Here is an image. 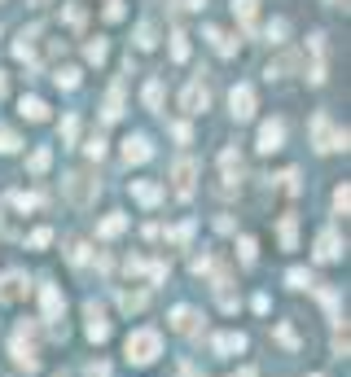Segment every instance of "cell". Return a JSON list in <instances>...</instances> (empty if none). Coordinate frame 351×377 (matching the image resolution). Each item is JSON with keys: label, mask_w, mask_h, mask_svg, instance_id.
Wrapping results in <instances>:
<instances>
[{"label": "cell", "mask_w": 351, "mask_h": 377, "mask_svg": "<svg viewBox=\"0 0 351 377\" xmlns=\"http://www.w3.org/2000/svg\"><path fill=\"white\" fill-rule=\"evenodd\" d=\"M128 360L132 364H154L158 360V351H163V338H158V329H132L128 334Z\"/></svg>", "instance_id": "cell-1"}, {"label": "cell", "mask_w": 351, "mask_h": 377, "mask_svg": "<svg viewBox=\"0 0 351 377\" xmlns=\"http://www.w3.org/2000/svg\"><path fill=\"white\" fill-rule=\"evenodd\" d=\"M312 141H316L320 154H330V149H347V132H334L330 114H316L312 119Z\"/></svg>", "instance_id": "cell-2"}, {"label": "cell", "mask_w": 351, "mask_h": 377, "mask_svg": "<svg viewBox=\"0 0 351 377\" xmlns=\"http://www.w3.org/2000/svg\"><path fill=\"white\" fill-rule=\"evenodd\" d=\"M97 189H102V185L92 180V171H70L66 175V197H70L75 207H88L92 197H97Z\"/></svg>", "instance_id": "cell-3"}, {"label": "cell", "mask_w": 351, "mask_h": 377, "mask_svg": "<svg viewBox=\"0 0 351 377\" xmlns=\"http://www.w3.org/2000/svg\"><path fill=\"white\" fill-rule=\"evenodd\" d=\"M14 360L27 368V373L40 364L36 360V324H18V334H14Z\"/></svg>", "instance_id": "cell-4"}, {"label": "cell", "mask_w": 351, "mask_h": 377, "mask_svg": "<svg viewBox=\"0 0 351 377\" xmlns=\"http://www.w3.org/2000/svg\"><path fill=\"white\" fill-rule=\"evenodd\" d=\"M193 180H198V163L193 158H176L171 185H176V197H180V202H189V197H193Z\"/></svg>", "instance_id": "cell-5"}, {"label": "cell", "mask_w": 351, "mask_h": 377, "mask_svg": "<svg viewBox=\"0 0 351 377\" xmlns=\"http://www.w3.org/2000/svg\"><path fill=\"white\" fill-rule=\"evenodd\" d=\"M207 106H211V88H207L202 80H193V84L180 92V110H185V114H202Z\"/></svg>", "instance_id": "cell-6"}, {"label": "cell", "mask_w": 351, "mask_h": 377, "mask_svg": "<svg viewBox=\"0 0 351 377\" xmlns=\"http://www.w3.org/2000/svg\"><path fill=\"white\" fill-rule=\"evenodd\" d=\"M229 110H233L237 123H246L250 114H255V88H250V84H237V88L229 92Z\"/></svg>", "instance_id": "cell-7"}, {"label": "cell", "mask_w": 351, "mask_h": 377, "mask_svg": "<svg viewBox=\"0 0 351 377\" xmlns=\"http://www.w3.org/2000/svg\"><path fill=\"white\" fill-rule=\"evenodd\" d=\"M27 272H5L0 276V303H18V298H27Z\"/></svg>", "instance_id": "cell-8"}, {"label": "cell", "mask_w": 351, "mask_h": 377, "mask_svg": "<svg viewBox=\"0 0 351 377\" xmlns=\"http://www.w3.org/2000/svg\"><path fill=\"white\" fill-rule=\"evenodd\" d=\"M281 141H286V123L281 119H268L264 128H259V154H277Z\"/></svg>", "instance_id": "cell-9"}, {"label": "cell", "mask_w": 351, "mask_h": 377, "mask_svg": "<svg viewBox=\"0 0 351 377\" xmlns=\"http://www.w3.org/2000/svg\"><path fill=\"white\" fill-rule=\"evenodd\" d=\"M316 259H320V263H334V259H342V237H338L334 229H325V233L316 237Z\"/></svg>", "instance_id": "cell-10"}, {"label": "cell", "mask_w": 351, "mask_h": 377, "mask_svg": "<svg viewBox=\"0 0 351 377\" xmlns=\"http://www.w3.org/2000/svg\"><path fill=\"white\" fill-rule=\"evenodd\" d=\"M40 303H44V320H53V324L62 320L66 298H62V290H58V285H48V281H44V285H40Z\"/></svg>", "instance_id": "cell-11"}, {"label": "cell", "mask_w": 351, "mask_h": 377, "mask_svg": "<svg viewBox=\"0 0 351 377\" xmlns=\"http://www.w3.org/2000/svg\"><path fill=\"white\" fill-rule=\"evenodd\" d=\"M84 316H88V338H92V342H106V338H110V320H106V312L97 307V303H88Z\"/></svg>", "instance_id": "cell-12"}, {"label": "cell", "mask_w": 351, "mask_h": 377, "mask_svg": "<svg viewBox=\"0 0 351 377\" xmlns=\"http://www.w3.org/2000/svg\"><path fill=\"white\" fill-rule=\"evenodd\" d=\"M123 158H128V163H149V158H154L149 136H128V141H123Z\"/></svg>", "instance_id": "cell-13"}, {"label": "cell", "mask_w": 351, "mask_h": 377, "mask_svg": "<svg viewBox=\"0 0 351 377\" xmlns=\"http://www.w3.org/2000/svg\"><path fill=\"white\" fill-rule=\"evenodd\" d=\"M198 320H202V316H198L193 307H176V312H171V329L185 334V338H193V334H198Z\"/></svg>", "instance_id": "cell-14"}, {"label": "cell", "mask_w": 351, "mask_h": 377, "mask_svg": "<svg viewBox=\"0 0 351 377\" xmlns=\"http://www.w3.org/2000/svg\"><path fill=\"white\" fill-rule=\"evenodd\" d=\"M207 40H211V48H215L220 58H233L237 53V40L229 31H220V27H207Z\"/></svg>", "instance_id": "cell-15"}, {"label": "cell", "mask_w": 351, "mask_h": 377, "mask_svg": "<svg viewBox=\"0 0 351 377\" xmlns=\"http://www.w3.org/2000/svg\"><path fill=\"white\" fill-rule=\"evenodd\" d=\"M233 13L246 31H255V18H259V0H233Z\"/></svg>", "instance_id": "cell-16"}, {"label": "cell", "mask_w": 351, "mask_h": 377, "mask_svg": "<svg viewBox=\"0 0 351 377\" xmlns=\"http://www.w3.org/2000/svg\"><path fill=\"white\" fill-rule=\"evenodd\" d=\"M215 356H237V351L246 346V334H215Z\"/></svg>", "instance_id": "cell-17"}, {"label": "cell", "mask_w": 351, "mask_h": 377, "mask_svg": "<svg viewBox=\"0 0 351 377\" xmlns=\"http://www.w3.org/2000/svg\"><path fill=\"white\" fill-rule=\"evenodd\" d=\"M132 197H136V202H145V207H158L163 189H158V185H149V180H132Z\"/></svg>", "instance_id": "cell-18"}, {"label": "cell", "mask_w": 351, "mask_h": 377, "mask_svg": "<svg viewBox=\"0 0 351 377\" xmlns=\"http://www.w3.org/2000/svg\"><path fill=\"white\" fill-rule=\"evenodd\" d=\"M18 110H22V119H31V123H44V119H48V106L40 102V97H22Z\"/></svg>", "instance_id": "cell-19"}, {"label": "cell", "mask_w": 351, "mask_h": 377, "mask_svg": "<svg viewBox=\"0 0 351 377\" xmlns=\"http://www.w3.org/2000/svg\"><path fill=\"white\" fill-rule=\"evenodd\" d=\"M123 229H128V219H123V215L114 211V215H106V219H102V229H97V237H119Z\"/></svg>", "instance_id": "cell-20"}, {"label": "cell", "mask_w": 351, "mask_h": 377, "mask_svg": "<svg viewBox=\"0 0 351 377\" xmlns=\"http://www.w3.org/2000/svg\"><path fill=\"white\" fill-rule=\"evenodd\" d=\"M281 246H286V250L298 246V219H294V215H281Z\"/></svg>", "instance_id": "cell-21"}, {"label": "cell", "mask_w": 351, "mask_h": 377, "mask_svg": "<svg viewBox=\"0 0 351 377\" xmlns=\"http://www.w3.org/2000/svg\"><path fill=\"white\" fill-rule=\"evenodd\" d=\"M62 13H66V27H75V31H84V22H88V13H84V5H62Z\"/></svg>", "instance_id": "cell-22"}, {"label": "cell", "mask_w": 351, "mask_h": 377, "mask_svg": "<svg viewBox=\"0 0 351 377\" xmlns=\"http://www.w3.org/2000/svg\"><path fill=\"white\" fill-rule=\"evenodd\" d=\"M119 303H123V312H141L149 298H145L141 290H123V294H119Z\"/></svg>", "instance_id": "cell-23"}, {"label": "cell", "mask_w": 351, "mask_h": 377, "mask_svg": "<svg viewBox=\"0 0 351 377\" xmlns=\"http://www.w3.org/2000/svg\"><path fill=\"white\" fill-rule=\"evenodd\" d=\"M294 66H298V53H286V58H277V62L268 66V80H277V75H290Z\"/></svg>", "instance_id": "cell-24"}, {"label": "cell", "mask_w": 351, "mask_h": 377, "mask_svg": "<svg viewBox=\"0 0 351 377\" xmlns=\"http://www.w3.org/2000/svg\"><path fill=\"white\" fill-rule=\"evenodd\" d=\"M185 58H189V35L171 31V62H185Z\"/></svg>", "instance_id": "cell-25"}, {"label": "cell", "mask_w": 351, "mask_h": 377, "mask_svg": "<svg viewBox=\"0 0 351 377\" xmlns=\"http://www.w3.org/2000/svg\"><path fill=\"white\" fill-rule=\"evenodd\" d=\"M102 114H106V119H119V114H123V88H119V84L110 88V97H106V110H102Z\"/></svg>", "instance_id": "cell-26"}, {"label": "cell", "mask_w": 351, "mask_h": 377, "mask_svg": "<svg viewBox=\"0 0 351 377\" xmlns=\"http://www.w3.org/2000/svg\"><path fill=\"white\" fill-rule=\"evenodd\" d=\"M145 106H149V110H158V106H163V84H158V80H149V84H145Z\"/></svg>", "instance_id": "cell-27"}, {"label": "cell", "mask_w": 351, "mask_h": 377, "mask_svg": "<svg viewBox=\"0 0 351 377\" xmlns=\"http://www.w3.org/2000/svg\"><path fill=\"white\" fill-rule=\"evenodd\" d=\"M53 80H58V88H80V70H75V66H62Z\"/></svg>", "instance_id": "cell-28"}, {"label": "cell", "mask_w": 351, "mask_h": 377, "mask_svg": "<svg viewBox=\"0 0 351 377\" xmlns=\"http://www.w3.org/2000/svg\"><path fill=\"white\" fill-rule=\"evenodd\" d=\"M48 158H53V154H48V149H44V145H40V149H36V154H31V158H27V167H31V171H36V175H40V171H48Z\"/></svg>", "instance_id": "cell-29"}, {"label": "cell", "mask_w": 351, "mask_h": 377, "mask_svg": "<svg viewBox=\"0 0 351 377\" xmlns=\"http://www.w3.org/2000/svg\"><path fill=\"white\" fill-rule=\"evenodd\" d=\"M136 48H154V22H141L136 27Z\"/></svg>", "instance_id": "cell-30"}, {"label": "cell", "mask_w": 351, "mask_h": 377, "mask_svg": "<svg viewBox=\"0 0 351 377\" xmlns=\"http://www.w3.org/2000/svg\"><path fill=\"white\" fill-rule=\"evenodd\" d=\"M18 145H22V141H18V132H14V128H0V154H14Z\"/></svg>", "instance_id": "cell-31"}, {"label": "cell", "mask_w": 351, "mask_h": 377, "mask_svg": "<svg viewBox=\"0 0 351 377\" xmlns=\"http://www.w3.org/2000/svg\"><path fill=\"white\" fill-rule=\"evenodd\" d=\"M106 53H110V44H106V40H92V44H88V62L102 66V62H106Z\"/></svg>", "instance_id": "cell-32"}, {"label": "cell", "mask_w": 351, "mask_h": 377, "mask_svg": "<svg viewBox=\"0 0 351 377\" xmlns=\"http://www.w3.org/2000/svg\"><path fill=\"white\" fill-rule=\"evenodd\" d=\"M286 281H290L294 290H308V285H312V276H308L303 268H290V272H286Z\"/></svg>", "instance_id": "cell-33"}, {"label": "cell", "mask_w": 351, "mask_h": 377, "mask_svg": "<svg viewBox=\"0 0 351 377\" xmlns=\"http://www.w3.org/2000/svg\"><path fill=\"white\" fill-rule=\"evenodd\" d=\"M66 259H70V263H84V259H88V246H84V241H70V246H66Z\"/></svg>", "instance_id": "cell-34"}, {"label": "cell", "mask_w": 351, "mask_h": 377, "mask_svg": "<svg viewBox=\"0 0 351 377\" xmlns=\"http://www.w3.org/2000/svg\"><path fill=\"white\" fill-rule=\"evenodd\" d=\"M14 207H22V211L40 207V193H14Z\"/></svg>", "instance_id": "cell-35"}, {"label": "cell", "mask_w": 351, "mask_h": 377, "mask_svg": "<svg viewBox=\"0 0 351 377\" xmlns=\"http://www.w3.org/2000/svg\"><path fill=\"white\" fill-rule=\"evenodd\" d=\"M347 207H351V193H347V185H342V189H334V211L347 215Z\"/></svg>", "instance_id": "cell-36"}, {"label": "cell", "mask_w": 351, "mask_h": 377, "mask_svg": "<svg viewBox=\"0 0 351 377\" xmlns=\"http://www.w3.org/2000/svg\"><path fill=\"white\" fill-rule=\"evenodd\" d=\"M75 132H80V119H62V141H75Z\"/></svg>", "instance_id": "cell-37"}, {"label": "cell", "mask_w": 351, "mask_h": 377, "mask_svg": "<svg viewBox=\"0 0 351 377\" xmlns=\"http://www.w3.org/2000/svg\"><path fill=\"white\" fill-rule=\"evenodd\" d=\"M281 35H286V22H281V18H277V22H268V40H272V44H281Z\"/></svg>", "instance_id": "cell-38"}, {"label": "cell", "mask_w": 351, "mask_h": 377, "mask_svg": "<svg viewBox=\"0 0 351 377\" xmlns=\"http://www.w3.org/2000/svg\"><path fill=\"white\" fill-rule=\"evenodd\" d=\"M84 149H88V158H102V154H106V141H102V136H92Z\"/></svg>", "instance_id": "cell-39"}, {"label": "cell", "mask_w": 351, "mask_h": 377, "mask_svg": "<svg viewBox=\"0 0 351 377\" xmlns=\"http://www.w3.org/2000/svg\"><path fill=\"white\" fill-rule=\"evenodd\" d=\"M48 241H53V229H36V233H31V246H36V250L48 246Z\"/></svg>", "instance_id": "cell-40"}, {"label": "cell", "mask_w": 351, "mask_h": 377, "mask_svg": "<svg viewBox=\"0 0 351 377\" xmlns=\"http://www.w3.org/2000/svg\"><path fill=\"white\" fill-rule=\"evenodd\" d=\"M106 18H110V22L123 18V0H106Z\"/></svg>", "instance_id": "cell-41"}, {"label": "cell", "mask_w": 351, "mask_h": 377, "mask_svg": "<svg viewBox=\"0 0 351 377\" xmlns=\"http://www.w3.org/2000/svg\"><path fill=\"white\" fill-rule=\"evenodd\" d=\"M242 263H255V241L242 237Z\"/></svg>", "instance_id": "cell-42"}, {"label": "cell", "mask_w": 351, "mask_h": 377, "mask_svg": "<svg viewBox=\"0 0 351 377\" xmlns=\"http://www.w3.org/2000/svg\"><path fill=\"white\" fill-rule=\"evenodd\" d=\"M171 136L176 141H189V123H171Z\"/></svg>", "instance_id": "cell-43"}, {"label": "cell", "mask_w": 351, "mask_h": 377, "mask_svg": "<svg viewBox=\"0 0 351 377\" xmlns=\"http://www.w3.org/2000/svg\"><path fill=\"white\" fill-rule=\"evenodd\" d=\"M171 5H176V9H202L207 0H171Z\"/></svg>", "instance_id": "cell-44"}, {"label": "cell", "mask_w": 351, "mask_h": 377, "mask_svg": "<svg viewBox=\"0 0 351 377\" xmlns=\"http://www.w3.org/2000/svg\"><path fill=\"white\" fill-rule=\"evenodd\" d=\"M88 377H110V368H106V364H92V368H88Z\"/></svg>", "instance_id": "cell-45"}, {"label": "cell", "mask_w": 351, "mask_h": 377, "mask_svg": "<svg viewBox=\"0 0 351 377\" xmlns=\"http://www.w3.org/2000/svg\"><path fill=\"white\" fill-rule=\"evenodd\" d=\"M176 377H198V373H193V364H180V373H176Z\"/></svg>", "instance_id": "cell-46"}, {"label": "cell", "mask_w": 351, "mask_h": 377, "mask_svg": "<svg viewBox=\"0 0 351 377\" xmlns=\"http://www.w3.org/2000/svg\"><path fill=\"white\" fill-rule=\"evenodd\" d=\"M325 5H330V9H347V0H325Z\"/></svg>", "instance_id": "cell-47"}, {"label": "cell", "mask_w": 351, "mask_h": 377, "mask_svg": "<svg viewBox=\"0 0 351 377\" xmlns=\"http://www.w3.org/2000/svg\"><path fill=\"white\" fill-rule=\"evenodd\" d=\"M9 92V80H5V75H0V97H5Z\"/></svg>", "instance_id": "cell-48"}, {"label": "cell", "mask_w": 351, "mask_h": 377, "mask_svg": "<svg viewBox=\"0 0 351 377\" xmlns=\"http://www.w3.org/2000/svg\"><path fill=\"white\" fill-rule=\"evenodd\" d=\"M237 377H259V373H255V368H242V373H237Z\"/></svg>", "instance_id": "cell-49"}, {"label": "cell", "mask_w": 351, "mask_h": 377, "mask_svg": "<svg viewBox=\"0 0 351 377\" xmlns=\"http://www.w3.org/2000/svg\"><path fill=\"white\" fill-rule=\"evenodd\" d=\"M36 5H48V0H36Z\"/></svg>", "instance_id": "cell-50"}, {"label": "cell", "mask_w": 351, "mask_h": 377, "mask_svg": "<svg viewBox=\"0 0 351 377\" xmlns=\"http://www.w3.org/2000/svg\"><path fill=\"white\" fill-rule=\"evenodd\" d=\"M312 377H320V373H312Z\"/></svg>", "instance_id": "cell-51"}]
</instances>
